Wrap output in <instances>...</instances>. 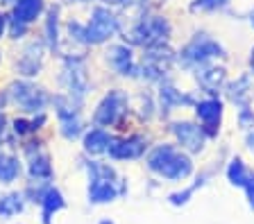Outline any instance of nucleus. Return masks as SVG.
<instances>
[{"instance_id": "dca6fc26", "label": "nucleus", "mask_w": 254, "mask_h": 224, "mask_svg": "<svg viewBox=\"0 0 254 224\" xmlns=\"http://www.w3.org/2000/svg\"><path fill=\"white\" fill-rule=\"evenodd\" d=\"M250 91H252V75L243 73L236 82H232V84L227 86V97L234 102V104L245 107L250 100Z\"/></svg>"}, {"instance_id": "bb28decb", "label": "nucleus", "mask_w": 254, "mask_h": 224, "mask_svg": "<svg viewBox=\"0 0 254 224\" xmlns=\"http://www.w3.org/2000/svg\"><path fill=\"white\" fill-rule=\"evenodd\" d=\"M25 30H27V25H25V23H21V21H18V18H14V16H11V27H9L11 37H14V39L23 37V34H25Z\"/></svg>"}, {"instance_id": "a878e982", "label": "nucleus", "mask_w": 254, "mask_h": 224, "mask_svg": "<svg viewBox=\"0 0 254 224\" xmlns=\"http://www.w3.org/2000/svg\"><path fill=\"white\" fill-rule=\"evenodd\" d=\"M238 125H241V127H245V129L254 127V111H250L248 107L241 109V113H238Z\"/></svg>"}, {"instance_id": "c85d7f7f", "label": "nucleus", "mask_w": 254, "mask_h": 224, "mask_svg": "<svg viewBox=\"0 0 254 224\" xmlns=\"http://www.w3.org/2000/svg\"><path fill=\"white\" fill-rule=\"evenodd\" d=\"M5 27H7V18L2 16V14H0V37L5 34Z\"/></svg>"}, {"instance_id": "1a4fd4ad", "label": "nucleus", "mask_w": 254, "mask_h": 224, "mask_svg": "<svg viewBox=\"0 0 254 224\" xmlns=\"http://www.w3.org/2000/svg\"><path fill=\"white\" fill-rule=\"evenodd\" d=\"M173 134L177 136V140H180L189 152H202V149H204L206 134H204V129L197 127L195 123H189V120L175 123L173 125Z\"/></svg>"}, {"instance_id": "0eeeda50", "label": "nucleus", "mask_w": 254, "mask_h": 224, "mask_svg": "<svg viewBox=\"0 0 254 224\" xmlns=\"http://www.w3.org/2000/svg\"><path fill=\"white\" fill-rule=\"evenodd\" d=\"M145 57H143V66L138 70L143 73L145 80H161L166 73L170 70L175 61V54L170 52L168 48H164V43L161 45H152V48H145Z\"/></svg>"}, {"instance_id": "f257e3e1", "label": "nucleus", "mask_w": 254, "mask_h": 224, "mask_svg": "<svg viewBox=\"0 0 254 224\" xmlns=\"http://www.w3.org/2000/svg\"><path fill=\"white\" fill-rule=\"evenodd\" d=\"M170 34L168 21L161 16H152V14H143L129 21V25L123 30V39L129 41L132 45H141V48H152V45H161Z\"/></svg>"}, {"instance_id": "5701e85b", "label": "nucleus", "mask_w": 254, "mask_h": 224, "mask_svg": "<svg viewBox=\"0 0 254 224\" xmlns=\"http://www.w3.org/2000/svg\"><path fill=\"white\" fill-rule=\"evenodd\" d=\"M39 202L43 204V222L50 224L48 220H50V213H55V211H59V208H64V197L59 195L57 190H46V195H43Z\"/></svg>"}, {"instance_id": "aec40b11", "label": "nucleus", "mask_w": 254, "mask_h": 224, "mask_svg": "<svg viewBox=\"0 0 254 224\" xmlns=\"http://www.w3.org/2000/svg\"><path fill=\"white\" fill-rule=\"evenodd\" d=\"M159 100H161V107L170 109V107H180V104H190V97L180 93L173 84H161V91H159Z\"/></svg>"}, {"instance_id": "f03ea898", "label": "nucleus", "mask_w": 254, "mask_h": 224, "mask_svg": "<svg viewBox=\"0 0 254 224\" xmlns=\"http://www.w3.org/2000/svg\"><path fill=\"white\" fill-rule=\"evenodd\" d=\"M148 166L161 177H168V179H184L193 170L189 156L182 154L180 149L173 147V145H159L150 154Z\"/></svg>"}, {"instance_id": "6e6552de", "label": "nucleus", "mask_w": 254, "mask_h": 224, "mask_svg": "<svg viewBox=\"0 0 254 224\" xmlns=\"http://www.w3.org/2000/svg\"><path fill=\"white\" fill-rule=\"evenodd\" d=\"M118 32V18L105 7L93 9L91 23L86 25V43H105Z\"/></svg>"}, {"instance_id": "9b49d317", "label": "nucleus", "mask_w": 254, "mask_h": 224, "mask_svg": "<svg viewBox=\"0 0 254 224\" xmlns=\"http://www.w3.org/2000/svg\"><path fill=\"white\" fill-rule=\"evenodd\" d=\"M107 64L116 70L118 75H134L138 73V68L134 66V54L127 45H109V50L105 52Z\"/></svg>"}, {"instance_id": "9d476101", "label": "nucleus", "mask_w": 254, "mask_h": 224, "mask_svg": "<svg viewBox=\"0 0 254 224\" xmlns=\"http://www.w3.org/2000/svg\"><path fill=\"white\" fill-rule=\"evenodd\" d=\"M111 159H138L145 152V140L141 136H129V138H111L109 143Z\"/></svg>"}, {"instance_id": "6ab92c4d", "label": "nucleus", "mask_w": 254, "mask_h": 224, "mask_svg": "<svg viewBox=\"0 0 254 224\" xmlns=\"http://www.w3.org/2000/svg\"><path fill=\"white\" fill-rule=\"evenodd\" d=\"M114 186H111L109 179H105V177H95L93 183H91L89 188V199L95 204H102V202H111L114 199Z\"/></svg>"}, {"instance_id": "7c9ffc66", "label": "nucleus", "mask_w": 254, "mask_h": 224, "mask_svg": "<svg viewBox=\"0 0 254 224\" xmlns=\"http://www.w3.org/2000/svg\"><path fill=\"white\" fill-rule=\"evenodd\" d=\"M250 23H252V27H254V9H252V14H250Z\"/></svg>"}, {"instance_id": "cd10ccee", "label": "nucleus", "mask_w": 254, "mask_h": 224, "mask_svg": "<svg viewBox=\"0 0 254 224\" xmlns=\"http://www.w3.org/2000/svg\"><path fill=\"white\" fill-rule=\"evenodd\" d=\"M225 5H227V0H197L195 2V7H200V9H218Z\"/></svg>"}, {"instance_id": "393cba45", "label": "nucleus", "mask_w": 254, "mask_h": 224, "mask_svg": "<svg viewBox=\"0 0 254 224\" xmlns=\"http://www.w3.org/2000/svg\"><path fill=\"white\" fill-rule=\"evenodd\" d=\"M229 179H232V183H238V186H245L248 183V175H245V168H243V161L241 159H234L232 163H229Z\"/></svg>"}, {"instance_id": "4be33fe9", "label": "nucleus", "mask_w": 254, "mask_h": 224, "mask_svg": "<svg viewBox=\"0 0 254 224\" xmlns=\"http://www.w3.org/2000/svg\"><path fill=\"white\" fill-rule=\"evenodd\" d=\"M21 172L18 161L9 154H0V183H11Z\"/></svg>"}, {"instance_id": "ddd939ff", "label": "nucleus", "mask_w": 254, "mask_h": 224, "mask_svg": "<svg viewBox=\"0 0 254 224\" xmlns=\"http://www.w3.org/2000/svg\"><path fill=\"white\" fill-rule=\"evenodd\" d=\"M41 59H43V48L41 43H30L25 48V52H23V57L18 59V73L21 75H27V77H32V75H37L39 68H41Z\"/></svg>"}, {"instance_id": "7ed1b4c3", "label": "nucleus", "mask_w": 254, "mask_h": 224, "mask_svg": "<svg viewBox=\"0 0 254 224\" xmlns=\"http://www.w3.org/2000/svg\"><path fill=\"white\" fill-rule=\"evenodd\" d=\"M7 95H9V100L21 111H27V113H41L46 109V104L50 102L48 93L43 89H39V86L30 84V82H14L9 86Z\"/></svg>"}, {"instance_id": "a211bd4d", "label": "nucleus", "mask_w": 254, "mask_h": 224, "mask_svg": "<svg viewBox=\"0 0 254 224\" xmlns=\"http://www.w3.org/2000/svg\"><path fill=\"white\" fill-rule=\"evenodd\" d=\"M109 143H111V136L105 129H91L84 136V149L89 154H102V152H107Z\"/></svg>"}, {"instance_id": "423d86ee", "label": "nucleus", "mask_w": 254, "mask_h": 224, "mask_svg": "<svg viewBox=\"0 0 254 224\" xmlns=\"http://www.w3.org/2000/svg\"><path fill=\"white\" fill-rule=\"evenodd\" d=\"M127 104H129V100H127V95L123 91H118V89L109 91L102 97V102L98 104V109H95V113H93L95 125L109 127V125L118 123V118L127 111Z\"/></svg>"}, {"instance_id": "b1692460", "label": "nucleus", "mask_w": 254, "mask_h": 224, "mask_svg": "<svg viewBox=\"0 0 254 224\" xmlns=\"http://www.w3.org/2000/svg\"><path fill=\"white\" fill-rule=\"evenodd\" d=\"M23 211V202L18 195H7V197L0 199V215L2 218H11V215L21 213Z\"/></svg>"}, {"instance_id": "f8f14e48", "label": "nucleus", "mask_w": 254, "mask_h": 224, "mask_svg": "<svg viewBox=\"0 0 254 224\" xmlns=\"http://www.w3.org/2000/svg\"><path fill=\"white\" fill-rule=\"evenodd\" d=\"M195 113L202 120V125H204V127H202L204 134L213 136V134H216V127L220 125V118H222V104L218 100H204L195 107Z\"/></svg>"}, {"instance_id": "4468645a", "label": "nucleus", "mask_w": 254, "mask_h": 224, "mask_svg": "<svg viewBox=\"0 0 254 224\" xmlns=\"http://www.w3.org/2000/svg\"><path fill=\"white\" fill-rule=\"evenodd\" d=\"M227 80V70L220 68V66H197V82H200L204 89H211V91H218Z\"/></svg>"}, {"instance_id": "412c9836", "label": "nucleus", "mask_w": 254, "mask_h": 224, "mask_svg": "<svg viewBox=\"0 0 254 224\" xmlns=\"http://www.w3.org/2000/svg\"><path fill=\"white\" fill-rule=\"evenodd\" d=\"M59 127H62V134L68 140L77 138L79 134H82V118H79V111L68 113V116H62L59 118Z\"/></svg>"}, {"instance_id": "f3484780", "label": "nucleus", "mask_w": 254, "mask_h": 224, "mask_svg": "<svg viewBox=\"0 0 254 224\" xmlns=\"http://www.w3.org/2000/svg\"><path fill=\"white\" fill-rule=\"evenodd\" d=\"M43 11V0H18L14 7V18L21 23L30 25L32 21H37Z\"/></svg>"}, {"instance_id": "20e7f679", "label": "nucleus", "mask_w": 254, "mask_h": 224, "mask_svg": "<svg viewBox=\"0 0 254 224\" xmlns=\"http://www.w3.org/2000/svg\"><path fill=\"white\" fill-rule=\"evenodd\" d=\"M218 57H222V45L206 34H197L180 54L182 64L186 66H204Z\"/></svg>"}, {"instance_id": "2eb2a0df", "label": "nucleus", "mask_w": 254, "mask_h": 224, "mask_svg": "<svg viewBox=\"0 0 254 224\" xmlns=\"http://www.w3.org/2000/svg\"><path fill=\"white\" fill-rule=\"evenodd\" d=\"M27 161H30V175L32 177H37V179L50 177V159H48L43 147H39V145L27 147Z\"/></svg>"}, {"instance_id": "39448f33", "label": "nucleus", "mask_w": 254, "mask_h": 224, "mask_svg": "<svg viewBox=\"0 0 254 224\" xmlns=\"http://www.w3.org/2000/svg\"><path fill=\"white\" fill-rule=\"evenodd\" d=\"M62 82H64V86L68 89V95L73 97L77 104H82L86 91H89V75H86V68L79 59H68V61L64 64Z\"/></svg>"}, {"instance_id": "c756f323", "label": "nucleus", "mask_w": 254, "mask_h": 224, "mask_svg": "<svg viewBox=\"0 0 254 224\" xmlns=\"http://www.w3.org/2000/svg\"><path fill=\"white\" fill-rule=\"evenodd\" d=\"M250 66H252V73H254V48H252V54H250Z\"/></svg>"}]
</instances>
